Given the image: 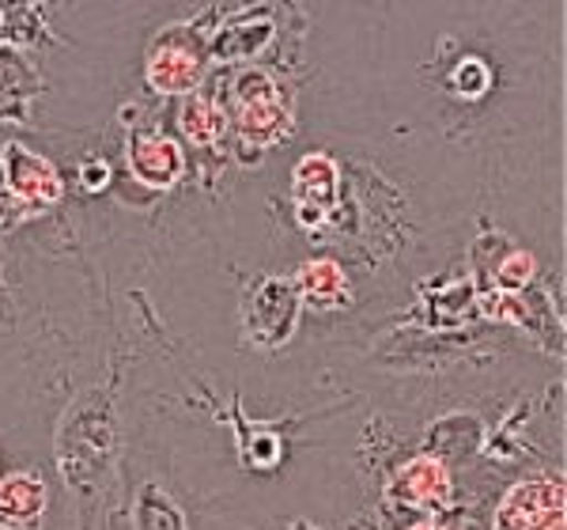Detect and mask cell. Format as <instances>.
Returning a JSON list of instances; mask_svg holds the SVG:
<instances>
[{"instance_id":"6da1fadb","label":"cell","mask_w":567,"mask_h":530,"mask_svg":"<svg viewBox=\"0 0 567 530\" xmlns=\"http://www.w3.org/2000/svg\"><path fill=\"white\" fill-rule=\"evenodd\" d=\"M564 478H526L503 492L492 530H553L564 527Z\"/></svg>"},{"instance_id":"7a4b0ae2","label":"cell","mask_w":567,"mask_h":530,"mask_svg":"<svg viewBox=\"0 0 567 530\" xmlns=\"http://www.w3.org/2000/svg\"><path fill=\"white\" fill-rule=\"evenodd\" d=\"M0 167H4V190L16 194L27 205H34L39 213H45L50 205H58L65 197V182L61 171L53 167L45 155L31 152L23 141H8L0 149Z\"/></svg>"},{"instance_id":"3957f363","label":"cell","mask_w":567,"mask_h":530,"mask_svg":"<svg viewBox=\"0 0 567 530\" xmlns=\"http://www.w3.org/2000/svg\"><path fill=\"white\" fill-rule=\"evenodd\" d=\"M299 323V292L284 277H265L250 299V337L261 349L288 345Z\"/></svg>"},{"instance_id":"277c9868","label":"cell","mask_w":567,"mask_h":530,"mask_svg":"<svg viewBox=\"0 0 567 530\" xmlns=\"http://www.w3.org/2000/svg\"><path fill=\"white\" fill-rule=\"evenodd\" d=\"M291 190H296L299 224H322V216L337 205V194H341V167L326 152H307L291 171Z\"/></svg>"},{"instance_id":"5b68a950","label":"cell","mask_w":567,"mask_h":530,"mask_svg":"<svg viewBox=\"0 0 567 530\" xmlns=\"http://www.w3.org/2000/svg\"><path fill=\"white\" fill-rule=\"evenodd\" d=\"M205 77V53L197 45H182L163 34L148 53V84L159 95H189Z\"/></svg>"},{"instance_id":"8992f818","label":"cell","mask_w":567,"mask_h":530,"mask_svg":"<svg viewBox=\"0 0 567 530\" xmlns=\"http://www.w3.org/2000/svg\"><path fill=\"white\" fill-rule=\"evenodd\" d=\"M50 492L31 470H16L0 478V530H42Z\"/></svg>"},{"instance_id":"52a82bcc","label":"cell","mask_w":567,"mask_h":530,"mask_svg":"<svg viewBox=\"0 0 567 530\" xmlns=\"http://www.w3.org/2000/svg\"><path fill=\"white\" fill-rule=\"evenodd\" d=\"M130 171L136 182L152 190H171L186 171L178 141L163 133H136L130 141Z\"/></svg>"},{"instance_id":"ba28073f","label":"cell","mask_w":567,"mask_h":530,"mask_svg":"<svg viewBox=\"0 0 567 530\" xmlns=\"http://www.w3.org/2000/svg\"><path fill=\"white\" fill-rule=\"evenodd\" d=\"M451 492H454L451 466L439 462L435 455H416V459H409L401 466L398 497L405 500V504L439 508V504H451Z\"/></svg>"},{"instance_id":"9c48e42d","label":"cell","mask_w":567,"mask_h":530,"mask_svg":"<svg viewBox=\"0 0 567 530\" xmlns=\"http://www.w3.org/2000/svg\"><path fill=\"white\" fill-rule=\"evenodd\" d=\"M291 285L299 292V304H310L315 310H333L349 299V277H344V269L333 258L303 262Z\"/></svg>"},{"instance_id":"30bf717a","label":"cell","mask_w":567,"mask_h":530,"mask_svg":"<svg viewBox=\"0 0 567 530\" xmlns=\"http://www.w3.org/2000/svg\"><path fill=\"white\" fill-rule=\"evenodd\" d=\"M272 16H243L231 20L213 42V58L219 61H250L254 53H261L272 39Z\"/></svg>"},{"instance_id":"8fae6325","label":"cell","mask_w":567,"mask_h":530,"mask_svg":"<svg viewBox=\"0 0 567 530\" xmlns=\"http://www.w3.org/2000/svg\"><path fill=\"white\" fill-rule=\"evenodd\" d=\"M288 106L277 99H265V103H250V106H239V130L246 141H258V144H272L288 133Z\"/></svg>"},{"instance_id":"7c38bea8","label":"cell","mask_w":567,"mask_h":530,"mask_svg":"<svg viewBox=\"0 0 567 530\" xmlns=\"http://www.w3.org/2000/svg\"><path fill=\"white\" fill-rule=\"evenodd\" d=\"M136 530H186V516L159 486H144L133 504Z\"/></svg>"},{"instance_id":"4fadbf2b","label":"cell","mask_w":567,"mask_h":530,"mask_svg":"<svg viewBox=\"0 0 567 530\" xmlns=\"http://www.w3.org/2000/svg\"><path fill=\"white\" fill-rule=\"evenodd\" d=\"M182 133L189 136V144H213L224 133V111L205 95H189L182 106Z\"/></svg>"},{"instance_id":"5bb4252c","label":"cell","mask_w":567,"mask_h":530,"mask_svg":"<svg viewBox=\"0 0 567 530\" xmlns=\"http://www.w3.org/2000/svg\"><path fill=\"white\" fill-rule=\"evenodd\" d=\"M492 288H496V296H518L523 288H529V281L537 277V262L529 251H518V246H511L507 254L496 262V269H492Z\"/></svg>"},{"instance_id":"9a60e30c","label":"cell","mask_w":567,"mask_h":530,"mask_svg":"<svg viewBox=\"0 0 567 530\" xmlns=\"http://www.w3.org/2000/svg\"><path fill=\"white\" fill-rule=\"evenodd\" d=\"M492 88V69L484 58H462L451 72V91L458 99H481Z\"/></svg>"},{"instance_id":"2e32d148","label":"cell","mask_w":567,"mask_h":530,"mask_svg":"<svg viewBox=\"0 0 567 530\" xmlns=\"http://www.w3.org/2000/svg\"><path fill=\"white\" fill-rule=\"evenodd\" d=\"M231 91H235V99H239V106L265 103V99H277L280 95L277 80H272L265 69H243L239 77H235Z\"/></svg>"},{"instance_id":"e0dca14e","label":"cell","mask_w":567,"mask_h":530,"mask_svg":"<svg viewBox=\"0 0 567 530\" xmlns=\"http://www.w3.org/2000/svg\"><path fill=\"white\" fill-rule=\"evenodd\" d=\"M31 216H39V208L27 205V201H20L16 194H8V190H0V232H8V227L31 221Z\"/></svg>"},{"instance_id":"ac0fdd59","label":"cell","mask_w":567,"mask_h":530,"mask_svg":"<svg viewBox=\"0 0 567 530\" xmlns=\"http://www.w3.org/2000/svg\"><path fill=\"white\" fill-rule=\"evenodd\" d=\"M284 455L280 440H272V436H258V440L250 444V459L254 466H277Z\"/></svg>"},{"instance_id":"d6986e66","label":"cell","mask_w":567,"mask_h":530,"mask_svg":"<svg viewBox=\"0 0 567 530\" xmlns=\"http://www.w3.org/2000/svg\"><path fill=\"white\" fill-rule=\"evenodd\" d=\"M80 182H84V190H103L110 182V167L103 160H87L84 167H80Z\"/></svg>"},{"instance_id":"ffe728a7","label":"cell","mask_w":567,"mask_h":530,"mask_svg":"<svg viewBox=\"0 0 567 530\" xmlns=\"http://www.w3.org/2000/svg\"><path fill=\"white\" fill-rule=\"evenodd\" d=\"M409 530H443V527H439V523H413Z\"/></svg>"}]
</instances>
